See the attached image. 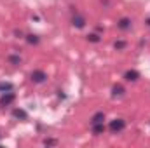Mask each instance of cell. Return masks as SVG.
<instances>
[{"label": "cell", "mask_w": 150, "mask_h": 148, "mask_svg": "<svg viewBox=\"0 0 150 148\" xmlns=\"http://www.w3.org/2000/svg\"><path fill=\"white\" fill-rule=\"evenodd\" d=\"M14 89V85L11 82H0V92H11Z\"/></svg>", "instance_id": "cell-9"}, {"label": "cell", "mask_w": 150, "mask_h": 148, "mask_svg": "<svg viewBox=\"0 0 150 148\" xmlns=\"http://www.w3.org/2000/svg\"><path fill=\"white\" fill-rule=\"evenodd\" d=\"M14 99H16V96H14L12 91L11 92H4L2 98H0V106H9V105H12Z\"/></svg>", "instance_id": "cell-3"}, {"label": "cell", "mask_w": 150, "mask_h": 148, "mask_svg": "<svg viewBox=\"0 0 150 148\" xmlns=\"http://www.w3.org/2000/svg\"><path fill=\"white\" fill-rule=\"evenodd\" d=\"M30 77H32V80H33L35 84H42V82L47 80V73H45L44 70H33Z\"/></svg>", "instance_id": "cell-2"}, {"label": "cell", "mask_w": 150, "mask_h": 148, "mask_svg": "<svg viewBox=\"0 0 150 148\" xmlns=\"http://www.w3.org/2000/svg\"><path fill=\"white\" fill-rule=\"evenodd\" d=\"M9 61L12 65H21V58L19 56H9Z\"/></svg>", "instance_id": "cell-15"}, {"label": "cell", "mask_w": 150, "mask_h": 148, "mask_svg": "<svg viewBox=\"0 0 150 148\" xmlns=\"http://www.w3.org/2000/svg\"><path fill=\"white\" fill-rule=\"evenodd\" d=\"M112 92H113V96H122L124 94V87L122 85H115L112 89Z\"/></svg>", "instance_id": "cell-11"}, {"label": "cell", "mask_w": 150, "mask_h": 148, "mask_svg": "<svg viewBox=\"0 0 150 148\" xmlns=\"http://www.w3.org/2000/svg\"><path fill=\"white\" fill-rule=\"evenodd\" d=\"M93 132H94L96 136H98V134H103V132H105V125H103V124H94V125H93Z\"/></svg>", "instance_id": "cell-10"}, {"label": "cell", "mask_w": 150, "mask_h": 148, "mask_svg": "<svg viewBox=\"0 0 150 148\" xmlns=\"http://www.w3.org/2000/svg\"><path fill=\"white\" fill-rule=\"evenodd\" d=\"M124 78H126L127 82H136V80L140 78V73H138L136 70H127V72L124 73Z\"/></svg>", "instance_id": "cell-6"}, {"label": "cell", "mask_w": 150, "mask_h": 148, "mask_svg": "<svg viewBox=\"0 0 150 148\" xmlns=\"http://www.w3.org/2000/svg\"><path fill=\"white\" fill-rule=\"evenodd\" d=\"M147 25H149V26H150V18H149V19H147Z\"/></svg>", "instance_id": "cell-17"}, {"label": "cell", "mask_w": 150, "mask_h": 148, "mask_svg": "<svg viewBox=\"0 0 150 148\" xmlns=\"http://www.w3.org/2000/svg\"><path fill=\"white\" fill-rule=\"evenodd\" d=\"M87 40L93 42V44H98L101 38H100V35H96V33H91V35H87Z\"/></svg>", "instance_id": "cell-12"}, {"label": "cell", "mask_w": 150, "mask_h": 148, "mask_svg": "<svg viewBox=\"0 0 150 148\" xmlns=\"http://www.w3.org/2000/svg\"><path fill=\"white\" fill-rule=\"evenodd\" d=\"M117 28H119V30H122V32L129 30V28H131V19H129V18H122V19H119Z\"/></svg>", "instance_id": "cell-5"}, {"label": "cell", "mask_w": 150, "mask_h": 148, "mask_svg": "<svg viewBox=\"0 0 150 148\" xmlns=\"http://www.w3.org/2000/svg\"><path fill=\"white\" fill-rule=\"evenodd\" d=\"M113 47H115L117 51H122V49L126 47V42H124V40H117V42L113 44Z\"/></svg>", "instance_id": "cell-13"}, {"label": "cell", "mask_w": 150, "mask_h": 148, "mask_svg": "<svg viewBox=\"0 0 150 148\" xmlns=\"http://www.w3.org/2000/svg\"><path fill=\"white\" fill-rule=\"evenodd\" d=\"M103 120H105V113H103V111H98V113L93 115V118H91V125H94V124H103Z\"/></svg>", "instance_id": "cell-7"}, {"label": "cell", "mask_w": 150, "mask_h": 148, "mask_svg": "<svg viewBox=\"0 0 150 148\" xmlns=\"http://www.w3.org/2000/svg\"><path fill=\"white\" fill-rule=\"evenodd\" d=\"M26 40H28V44H38L40 38H38L37 35H26Z\"/></svg>", "instance_id": "cell-14"}, {"label": "cell", "mask_w": 150, "mask_h": 148, "mask_svg": "<svg viewBox=\"0 0 150 148\" xmlns=\"http://www.w3.org/2000/svg\"><path fill=\"white\" fill-rule=\"evenodd\" d=\"M12 117H16V118H21V120H26V111L21 110V108H16V110L12 111Z\"/></svg>", "instance_id": "cell-8"}, {"label": "cell", "mask_w": 150, "mask_h": 148, "mask_svg": "<svg viewBox=\"0 0 150 148\" xmlns=\"http://www.w3.org/2000/svg\"><path fill=\"white\" fill-rule=\"evenodd\" d=\"M124 127H126V120L124 118H113L112 122H110V125H108V129H110L112 134H117V132L124 131Z\"/></svg>", "instance_id": "cell-1"}, {"label": "cell", "mask_w": 150, "mask_h": 148, "mask_svg": "<svg viewBox=\"0 0 150 148\" xmlns=\"http://www.w3.org/2000/svg\"><path fill=\"white\" fill-rule=\"evenodd\" d=\"M72 25H74L75 28H79V30H80V28H84V26H86V18H84V16H80L79 12H75L74 18H72Z\"/></svg>", "instance_id": "cell-4"}, {"label": "cell", "mask_w": 150, "mask_h": 148, "mask_svg": "<svg viewBox=\"0 0 150 148\" xmlns=\"http://www.w3.org/2000/svg\"><path fill=\"white\" fill-rule=\"evenodd\" d=\"M45 145H56V141L54 140H45Z\"/></svg>", "instance_id": "cell-16"}]
</instances>
